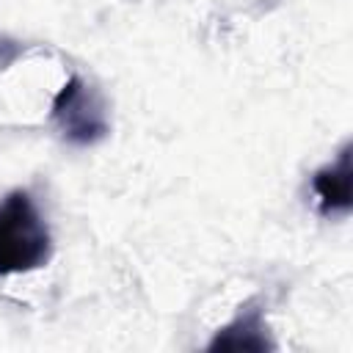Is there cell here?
<instances>
[{"label":"cell","mask_w":353,"mask_h":353,"mask_svg":"<svg viewBox=\"0 0 353 353\" xmlns=\"http://www.w3.org/2000/svg\"><path fill=\"white\" fill-rule=\"evenodd\" d=\"M50 229L28 190H11L0 201V276L28 273L47 265Z\"/></svg>","instance_id":"obj_1"},{"label":"cell","mask_w":353,"mask_h":353,"mask_svg":"<svg viewBox=\"0 0 353 353\" xmlns=\"http://www.w3.org/2000/svg\"><path fill=\"white\" fill-rule=\"evenodd\" d=\"M52 116H55L63 138L72 143H80V146L97 143L108 132L102 99L80 77H72L61 88V94L52 102Z\"/></svg>","instance_id":"obj_2"},{"label":"cell","mask_w":353,"mask_h":353,"mask_svg":"<svg viewBox=\"0 0 353 353\" xmlns=\"http://www.w3.org/2000/svg\"><path fill=\"white\" fill-rule=\"evenodd\" d=\"M312 190L317 196V207L323 215H336L347 212L353 201V185H350V146L339 152V157L328 165H323L314 179Z\"/></svg>","instance_id":"obj_3"},{"label":"cell","mask_w":353,"mask_h":353,"mask_svg":"<svg viewBox=\"0 0 353 353\" xmlns=\"http://www.w3.org/2000/svg\"><path fill=\"white\" fill-rule=\"evenodd\" d=\"M218 347H226V350H265V347H273V342L268 339V325L262 320V312L254 309V306L243 309L210 342V350H218Z\"/></svg>","instance_id":"obj_4"}]
</instances>
